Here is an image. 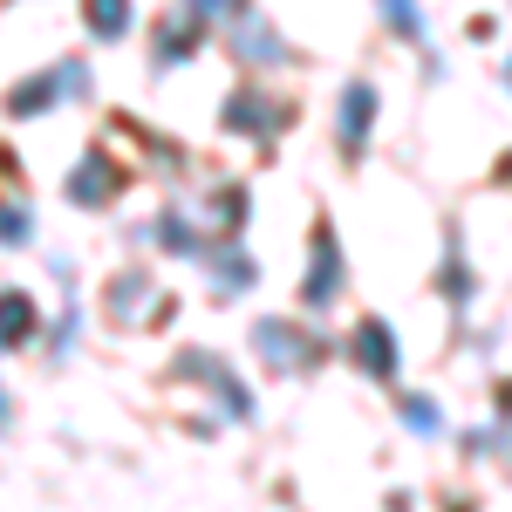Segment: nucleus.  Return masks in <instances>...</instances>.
I'll use <instances>...</instances> for the list:
<instances>
[{"label": "nucleus", "instance_id": "obj_1", "mask_svg": "<svg viewBox=\"0 0 512 512\" xmlns=\"http://www.w3.org/2000/svg\"><path fill=\"white\" fill-rule=\"evenodd\" d=\"M349 355H355V369H362V376L390 383V376H396V335H390V321H362V328H355V342H349Z\"/></svg>", "mask_w": 512, "mask_h": 512}, {"label": "nucleus", "instance_id": "obj_2", "mask_svg": "<svg viewBox=\"0 0 512 512\" xmlns=\"http://www.w3.org/2000/svg\"><path fill=\"white\" fill-rule=\"evenodd\" d=\"M369 110H376L369 82H349V96H342V144L349 151H362V137H369Z\"/></svg>", "mask_w": 512, "mask_h": 512}, {"label": "nucleus", "instance_id": "obj_3", "mask_svg": "<svg viewBox=\"0 0 512 512\" xmlns=\"http://www.w3.org/2000/svg\"><path fill=\"white\" fill-rule=\"evenodd\" d=\"M335 287H342V253H335V239H321L315 246V274H308V308H321Z\"/></svg>", "mask_w": 512, "mask_h": 512}, {"label": "nucleus", "instance_id": "obj_4", "mask_svg": "<svg viewBox=\"0 0 512 512\" xmlns=\"http://www.w3.org/2000/svg\"><path fill=\"white\" fill-rule=\"evenodd\" d=\"M35 328V301L28 294H0V342H28Z\"/></svg>", "mask_w": 512, "mask_h": 512}, {"label": "nucleus", "instance_id": "obj_5", "mask_svg": "<svg viewBox=\"0 0 512 512\" xmlns=\"http://www.w3.org/2000/svg\"><path fill=\"white\" fill-rule=\"evenodd\" d=\"M123 21H130V0H96V35L103 41L123 35Z\"/></svg>", "mask_w": 512, "mask_h": 512}, {"label": "nucleus", "instance_id": "obj_6", "mask_svg": "<svg viewBox=\"0 0 512 512\" xmlns=\"http://www.w3.org/2000/svg\"><path fill=\"white\" fill-rule=\"evenodd\" d=\"M403 417H410V431H417V437H431V431H437L431 396H403Z\"/></svg>", "mask_w": 512, "mask_h": 512}, {"label": "nucleus", "instance_id": "obj_7", "mask_svg": "<svg viewBox=\"0 0 512 512\" xmlns=\"http://www.w3.org/2000/svg\"><path fill=\"white\" fill-rule=\"evenodd\" d=\"M0 417H7V390H0Z\"/></svg>", "mask_w": 512, "mask_h": 512}]
</instances>
